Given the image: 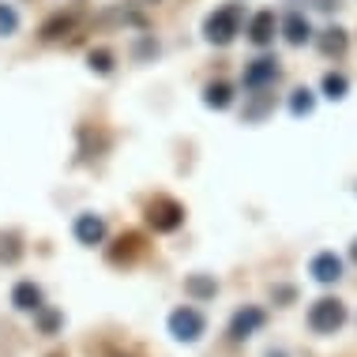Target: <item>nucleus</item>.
<instances>
[{"label": "nucleus", "mask_w": 357, "mask_h": 357, "mask_svg": "<svg viewBox=\"0 0 357 357\" xmlns=\"http://www.w3.org/2000/svg\"><path fill=\"white\" fill-rule=\"evenodd\" d=\"M204 105L207 109H229L234 105V86H229L226 79H218V83H207L204 86Z\"/></svg>", "instance_id": "obj_16"}, {"label": "nucleus", "mask_w": 357, "mask_h": 357, "mask_svg": "<svg viewBox=\"0 0 357 357\" xmlns=\"http://www.w3.org/2000/svg\"><path fill=\"white\" fill-rule=\"evenodd\" d=\"M316 45H320L324 56H342L350 50V38H346L342 26H327V31H320V38H316Z\"/></svg>", "instance_id": "obj_14"}, {"label": "nucleus", "mask_w": 357, "mask_h": 357, "mask_svg": "<svg viewBox=\"0 0 357 357\" xmlns=\"http://www.w3.org/2000/svg\"><path fill=\"white\" fill-rule=\"evenodd\" d=\"M154 4H158V0H154Z\"/></svg>", "instance_id": "obj_30"}, {"label": "nucleus", "mask_w": 357, "mask_h": 357, "mask_svg": "<svg viewBox=\"0 0 357 357\" xmlns=\"http://www.w3.org/2000/svg\"><path fill=\"white\" fill-rule=\"evenodd\" d=\"M72 31H75V15L72 12L68 15L56 12V15H50L42 23V38H45V42H56V38H64V34H72Z\"/></svg>", "instance_id": "obj_18"}, {"label": "nucleus", "mask_w": 357, "mask_h": 357, "mask_svg": "<svg viewBox=\"0 0 357 357\" xmlns=\"http://www.w3.org/2000/svg\"><path fill=\"white\" fill-rule=\"evenodd\" d=\"M143 218H147V226L154 229V234H177L181 226H185V204L173 196H154L147 211H143Z\"/></svg>", "instance_id": "obj_2"}, {"label": "nucleus", "mask_w": 357, "mask_h": 357, "mask_svg": "<svg viewBox=\"0 0 357 357\" xmlns=\"http://www.w3.org/2000/svg\"><path fill=\"white\" fill-rule=\"evenodd\" d=\"M264 324H267V312L259 305H241L237 312L229 316V339L245 342V339H252L256 331H264Z\"/></svg>", "instance_id": "obj_5"}, {"label": "nucleus", "mask_w": 357, "mask_h": 357, "mask_svg": "<svg viewBox=\"0 0 357 357\" xmlns=\"http://www.w3.org/2000/svg\"><path fill=\"white\" fill-rule=\"evenodd\" d=\"M308 275H312L320 286H335L342 278V259L335 252H316L312 259H308Z\"/></svg>", "instance_id": "obj_9"}, {"label": "nucleus", "mask_w": 357, "mask_h": 357, "mask_svg": "<svg viewBox=\"0 0 357 357\" xmlns=\"http://www.w3.org/2000/svg\"><path fill=\"white\" fill-rule=\"evenodd\" d=\"M38 305H45V294H42V286H38V282L23 278V282L12 286V308H19V312H34Z\"/></svg>", "instance_id": "obj_11"}, {"label": "nucleus", "mask_w": 357, "mask_h": 357, "mask_svg": "<svg viewBox=\"0 0 357 357\" xmlns=\"http://www.w3.org/2000/svg\"><path fill=\"white\" fill-rule=\"evenodd\" d=\"M166 327H169V335L177 342H199L207 335V316L199 312V308H192V305H181V308H173L169 312V320H166Z\"/></svg>", "instance_id": "obj_3"}, {"label": "nucleus", "mask_w": 357, "mask_h": 357, "mask_svg": "<svg viewBox=\"0 0 357 357\" xmlns=\"http://www.w3.org/2000/svg\"><path fill=\"white\" fill-rule=\"evenodd\" d=\"M237 31H241V8L237 4H226L204 19V38L211 45H229L237 38Z\"/></svg>", "instance_id": "obj_4"}, {"label": "nucleus", "mask_w": 357, "mask_h": 357, "mask_svg": "<svg viewBox=\"0 0 357 357\" xmlns=\"http://www.w3.org/2000/svg\"><path fill=\"white\" fill-rule=\"evenodd\" d=\"M350 259L357 264V237H354V245H350Z\"/></svg>", "instance_id": "obj_27"}, {"label": "nucleus", "mask_w": 357, "mask_h": 357, "mask_svg": "<svg viewBox=\"0 0 357 357\" xmlns=\"http://www.w3.org/2000/svg\"><path fill=\"white\" fill-rule=\"evenodd\" d=\"M278 31H282V38L289 45H305V42H312V26H308V19L301 12H289L282 23H278Z\"/></svg>", "instance_id": "obj_13"}, {"label": "nucleus", "mask_w": 357, "mask_h": 357, "mask_svg": "<svg viewBox=\"0 0 357 357\" xmlns=\"http://www.w3.org/2000/svg\"><path fill=\"white\" fill-rule=\"evenodd\" d=\"M185 297H192V301H215L218 297V278L207 275V271L185 275Z\"/></svg>", "instance_id": "obj_10"}, {"label": "nucleus", "mask_w": 357, "mask_h": 357, "mask_svg": "<svg viewBox=\"0 0 357 357\" xmlns=\"http://www.w3.org/2000/svg\"><path fill=\"white\" fill-rule=\"evenodd\" d=\"M320 91H324V98L342 102L346 94H350V79H346L342 72H327V75H324V83H320Z\"/></svg>", "instance_id": "obj_19"}, {"label": "nucleus", "mask_w": 357, "mask_h": 357, "mask_svg": "<svg viewBox=\"0 0 357 357\" xmlns=\"http://www.w3.org/2000/svg\"><path fill=\"white\" fill-rule=\"evenodd\" d=\"M86 64H91V72H98V75H109V72H113V64H117V61H113V53H109V50H91V53H86Z\"/></svg>", "instance_id": "obj_22"}, {"label": "nucleus", "mask_w": 357, "mask_h": 357, "mask_svg": "<svg viewBox=\"0 0 357 357\" xmlns=\"http://www.w3.org/2000/svg\"><path fill=\"white\" fill-rule=\"evenodd\" d=\"M50 357H68V354H50Z\"/></svg>", "instance_id": "obj_29"}, {"label": "nucleus", "mask_w": 357, "mask_h": 357, "mask_svg": "<svg viewBox=\"0 0 357 357\" xmlns=\"http://www.w3.org/2000/svg\"><path fill=\"white\" fill-rule=\"evenodd\" d=\"M312 109H316V91L297 86V91L289 94V113H294V117H312Z\"/></svg>", "instance_id": "obj_20"}, {"label": "nucleus", "mask_w": 357, "mask_h": 357, "mask_svg": "<svg viewBox=\"0 0 357 357\" xmlns=\"http://www.w3.org/2000/svg\"><path fill=\"white\" fill-rule=\"evenodd\" d=\"M267 357H286V354H282V350H271V354H267Z\"/></svg>", "instance_id": "obj_28"}, {"label": "nucleus", "mask_w": 357, "mask_h": 357, "mask_svg": "<svg viewBox=\"0 0 357 357\" xmlns=\"http://www.w3.org/2000/svg\"><path fill=\"white\" fill-rule=\"evenodd\" d=\"M278 75H282V68H278V56L271 53H264V56H256L252 64L245 68V91H267V86H275L278 83Z\"/></svg>", "instance_id": "obj_6"}, {"label": "nucleus", "mask_w": 357, "mask_h": 357, "mask_svg": "<svg viewBox=\"0 0 357 357\" xmlns=\"http://www.w3.org/2000/svg\"><path fill=\"white\" fill-rule=\"evenodd\" d=\"M271 301L282 305V308L294 305V301H297V286H271Z\"/></svg>", "instance_id": "obj_25"}, {"label": "nucleus", "mask_w": 357, "mask_h": 357, "mask_svg": "<svg viewBox=\"0 0 357 357\" xmlns=\"http://www.w3.org/2000/svg\"><path fill=\"white\" fill-rule=\"evenodd\" d=\"M346 320H350V312L339 297H320V301L308 305V331L312 335H339Z\"/></svg>", "instance_id": "obj_1"}, {"label": "nucleus", "mask_w": 357, "mask_h": 357, "mask_svg": "<svg viewBox=\"0 0 357 357\" xmlns=\"http://www.w3.org/2000/svg\"><path fill=\"white\" fill-rule=\"evenodd\" d=\"M271 109H275V98H271V94H264V91H252V94H248V105H245V113H241V121H245V124H259V121L267 117V113H271Z\"/></svg>", "instance_id": "obj_15"}, {"label": "nucleus", "mask_w": 357, "mask_h": 357, "mask_svg": "<svg viewBox=\"0 0 357 357\" xmlns=\"http://www.w3.org/2000/svg\"><path fill=\"white\" fill-rule=\"evenodd\" d=\"M34 327H38V335H56L64 327V312L61 308H50V305H38L34 308Z\"/></svg>", "instance_id": "obj_17"}, {"label": "nucleus", "mask_w": 357, "mask_h": 357, "mask_svg": "<svg viewBox=\"0 0 357 357\" xmlns=\"http://www.w3.org/2000/svg\"><path fill=\"white\" fill-rule=\"evenodd\" d=\"M19 256H23L19 234H0V264H15Z\"/></svg>", "instance_id": "obj_21"}, {"label": "nucleus", "mask_w": 357, "mask_h": 357, "mask_svg": "<svg viewBox=\"0 0 357 357\" xmlns=\"http://www.w3.org/2000/svg\"><path fill=\"white\" fill-rule=\"evenodd\" d=\"M151 56H158V42L151 34H143L136 42V61H151Z\"/></svg>", "instance_id": "obj_24"}, {"label": "nucleus", "mask_w": 357, "mask_h": 357, "mask_svg": "<svg viewBox=\"0 0 357 357\" xmlns=\"http://www.w3.org/2000/svg\"><path fill=\"white\" fill-rule=\"evenodd\" d=\"M19 31V15L12 4H0V38H12Z\"/></svg>", "instance_id": "obj_23"}, {"label": "nucleus", "mask_w": 357, "mask_h": 357, "mask_svg": "<svg viewBox=\"0 0 357 357\" xmlns=\"http://www.w3.org/2000/svg\"><path fill=\"white\" fill-rule=\"evenodd\" d=\"M275 31H278L275 12H256V15H252V23H248V42L264 50V45H271V42H275Z\"/></svg>", "instance_id": "obj_12"}, {"label": "nucleus", "mask_w": 357, "mask_h": 357, "mask_svg": "<svg viewBox=\"0 0 357 357\" xmlns=\"http://www.w3.org/2000/svg\"><path fill=\"white\" fill-rule=\"evenodd\" d=\"M72 237L79 241V245H86V248L102 245V241H105V218L94 215V211H83V215H75V222H72Z\"/></svg>", "instance_id": "obj_7"}, {"label": "nucleus", "mask_w": 357, "mask_h": 357, "mask_svg": "<svg viewBox=\"0 0 357 357\" xmlns=\"http://www.w3.org/2000/svg\"><path fill=\"white\" fill-rule=\"evenodd\" d=\"M139 252H143V237L128 229V234H121V237L109 245V252H105V259H109L113 267H132V264L139 259Z\"/></svg>", "instance_id": "obj_8"}, {"label": "nucleus", "mask_w": 357, "mask_h": 357, "mask_svg": "<svg viewBox=\"0 0 357 357\" xmlns=\"http://www.w3.org/2000/svg\"><path fill=\"white\" fill-rule=\"evenodd\" d=\"M316 8L320 12H335V8H342V0H316Z\"/></svg>", "instance_id": "obj_26"}]
</instances>
